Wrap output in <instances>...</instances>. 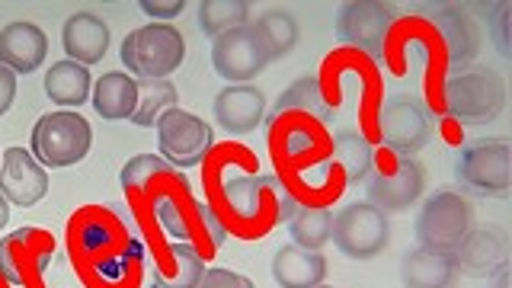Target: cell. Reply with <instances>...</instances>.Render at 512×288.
Wrapping results in <instances>:
<instances>
[{"instance_id":"obj_1","label":"cell","mask_w":512,"mask_h":288,"mask_svg":"<svg viewBox=\"0 0 512 288\" xmlns=\"http://www.w3.org/2000/svg\"><path fill=\"white\" fill-rule=\"evenodd\" d=\"M119 58L128 68V77L138 80H167L173 71L183 68L186 39L170 23H148L125 36Z\"/></svg>"},{"instance_id":"obj_2","label":"cell","mask_w":512,"mask_h":288,"mask_svg":"<svg viewBox=\"0 0 512 288\" xmlns=\"http://www.w3.org/2000/svg\"><path fill=\"white\" fill-rule=\"evenodd\" d=\"M218 189H221L224 205H228V212L244 224H256L263 218L266 199L276 202V221H288L298 212V199L285 189L282 180H276V176L244 173L234 164H228L218 173Z\"/></svg>"},{"instance_id":"obj_3","label":"cell","mask_w":512,"mask_h":288,"mask_svg":"<svg viewBox=\"0 0 512 288\" xmlns=\"http://www.w3.org/2000/svg\"><path fill=\"white\" fill-rule=\"evenodd\" d=\"M93 128L90 122L74 109L45 112V116L32 125L29 135V154L39 160L45 170H64L80 164L90 154Z\"/></svg>"},{"instance_id":"obj_4","label":"cell","mask_w":512,"mask_h":288,"mask_svg":"<svg viewBox=\"0 0 512 288\" xmlns=\"http://www.w3.org/2000/svg\"><path fill=\"white\" fill-rule=\"evenodd\" d=\"M445 109L461 125H487L506 109V80L490 68H468L445 80Z\"/></svg>"},{"instance_id":"obj_5","label":"cell","mask_w":512,"mask_h":288,"mask_svg":"<svg viewBox=\"0 0 512 288\" xmlns=\"http://www.w3.org/2000/svg\"><path fill=\"white\" fill-rule=\"evenodd\" d=\"M413 231L420 247L455 253L464 244V237L474 231V205L455 189H439L416 212Z\"/></svg>"},{"instance_id":"obj_6","label":"cell","mask_w":512,"mask_h":288,"mask_svg":"<svg viewBox=\"0 0 512 288\" xmlns=\"http://www.w3.org/2000/svg\"><path fill=\"white\" fill-rule=\"evenodd\" d=\"M512 148L506 138H484L461 148L455 157V180L461 189L484 199H509L512 192Z\"/></svg>"},{"instance_id":"obj_7","label":"cell","mask_w":512,"mask_h":288,"mask_svg":"<svg viewBox=\"0 0 512 288\" xmlns=\"http://www.w3.org/2000/svg\"><path fill=\"white\" fill-rule=\"evenodd\" d=\"M330 240L346 260H375L391 244V221L368 202H349L333 212Z\"/></svg>"},{"instance_id":"obj_8","label":"cell","mask_w":512,"mask_h":288,"mask_svg":"<svg viewBox=\"0 0 512 288\" xmlns=\"http://www.w3.org/2000/svg\"><path fill=\"white\" fill-rule=\"evenodd\" d=\"M154 128H157L160 157H164L167 164H173L176 170L199 167L215 148V132L208 128V122L180 106L167 109Z\"/></svg>"},{"instance_id":"obj_9","label":"cell","mask_w":512,"mask_h":288,"mask_svg":"<svg viewBox=\"0 0 512 288\" xmlns=\"http://www.w3.org/2000/svg\"><path fill=\"white\" fill-rule=\"evenodd\" d=\"M378 135L384 141V148H391L397 157H416L432 135L426 106L407 93L388 96L384 106L378 109Z\"/></svg>"},{"instance_id":"obj_10","label":"cell","mask_w":512,"mask_h":288,"mask_svg":"<svg viewBox=\"0 0 512 288\" xmlns=\"http://www.w3.org/2000/svg\"><path fill=\"white\" fill-rule=\"evenodd\" d=\"M55 256V240L42 228H16L0 237V276L10 285H29L45 276Z\"/></svg>"},{"instance_id":"obj_11","label":"cell","mask_w":512,"mask_h":288,"mask_svg":"<svg viewBox=\"0 0 512 288\" xmlns=\"http://www.w3.org/2000/svg\"><path fill=\"white\" fill-rule=\"evenodd\" d=\"M394 16V7L381 4V0H346L336 10V36L378 58L384 52V42H388Z\"/></svg>"},{"instance_id":"obj_12","label":"cell","mask_w":512,"mask_h":288,"mask_svg":"<svg viewBox=\"0 0 512 288\" xmlns=\"http://www.w3.org/2000/svg\"><path fill=\"white\" fill-rule=\"evenodd\" d=\"M365 202L378 208L384 215L394 212H407L410 205L420 202L423 189H426V170L416 157H397L394 170H372L365 180Z\"/></svg>"},{"instance_id":"obj_13","label":"cell","mask_w":512,"mask_h":288,"mask_svg":"<svg viewBox=\"0 0 512 288\" xmlns=\"http://www.w3.org/2000/svg\"><path fill=\"white\" fill-rule=\"evenodd\" d=\"M269 64V55L253 32V26H240L218 36L212 42V68L221 80L228 84H250L256 80Z\"/></svg>"},{"instance_id":"obj_14","label":"cell","mask_w":512,"mask_h":288,"mask_svg":"<svg viewBox=\"0 0 512 288\" xmlns=\"http://www.w3.org/2000/svg\"><path fill=\"white\" fill-rule=\"evenodd\" d=\"M0 192L10 205H36L48 192V170L26 148H7L0 154Z\"/></svg>"},{"instance_id":"obj_15","label":"cell","mask_w":512,"mask_h":288,"mask_svg":"<svg viewBox=\"0 0 512 288\" xmlns=\"http://www.w3.org/2000/svg\"><path fill=\"white\" fill-rule=\"evenodd\" d=\"M506 256H509V237L500 224H484V228H474L464 244L455 250V263L458 272L464 276H493V272L506 269Z\"/></svg>"},{"instance_id":"obj_16","label":"cell","mask_w":512,"mask_h":288,"mask_svg":"<svg viewBox=\"0 0 512 288\" xmlns=\"http://www.w3.org/2000/svg\"><path fill=\"white\" fill-rule=\"evenodd\" d=\"M212 112L228 135H250L266 119V96L253 84H231L215 96Z\"/></svg>"},{"instance_id":"obj_17","label":"cell","mask_w":512,"mask_h":288,"mask_svg":"<svg viewBox=\"0 0 512 288\" xmlns=\"http://www.w3.org/2000/svg\"><path fill=\"white\" fill-rule=\"evenodd\" d=\"M45 55H48V36L36 23L16 20L0 29V64L10 68L13 74L39 71Z\"/></svg>"},{"instance_id":"obj_18","label":"cell","mask_w":512,"mask_h":288,"mask_svg":"<svg viewBox=\"0 0 512 288\" xmlns=\"http://www.w3.org/2000/svg\"><path fill=\"white\" fill-rule=\"evenodd\" d=\"M426 16L442 29V39L448 48V64L458 71H468L471 61L480 55V29L468 13L458 7H439L426 10Z\"/></svg>"},{"instance_id":"obj_19","label":"cell","mask_w":512,"mask_h":288,"mask_svg":"<svg viewBox=\"0 0 512 288\" xmlns=\"http://www.w3.org/2000/svg\"><path fill=\"white\" fill-rule=\"evenodd\" d=\"M61 45L68 61H77L90 68V64L103 61L109 52V26L96 13H74L61 29Z\"/></svg>"},{"instance_id":"obj_20","label":"cell","mask_w":512,"mask_h":288,"mask_svg":"<svg viewBox=\"0 0 512 288\" xmlns=\"http://www.w3.org/2000/svg\"><path fill=\"white\" fill-rule=\"evenodd\" d=\"M400 282H404V288H455V253H439L426 247L404 253V260H400Z\"/></svg>"},{"instance_id":"obj_21","label":"cell","mask_w":512,"mask_h":288,"mask_svg":"<svg viewBox=\"0 0 512 288\" xmlns=\"http://www.w3.org/2000/svg\"><path fill=\"white\" fill-rule=\"evenodd\" d=\"M272 279L282 288H317L327 279V260L320 250L285 244L272 256Z\"/></svg>"},{"instance_id":"obj_22","label":"cell","mask_w":512,"mask_h":288,"mask_svg":"<svg viewBox=\"0 0 512 288\" xmlns=\"http://www.w3.org/2000/svg\"><path fill=\"white\" fill-rule=\"evenodd\" d=\"M90 100H93L96 116L106 119V122L132 119L135 103H138V80L122 74V71H109L100 80H93Z\"/></svg>"},{"instance_id":"obj_23","label":"cell","mask_w":512,"mask_h":288,"mask_svg":"<svg viewBox=\"0 0 512 288\" xmlns=\"http://www.w3.org/2000/svg\"><path fill=\"white\" fill-rule=\"evenodd\" d=\"M292 112H301V116H308V119H314L320 125L333 122V109H330L324 90H320V80L314 74L298 77L285 93H279L276 109H272L269 122H279L282 116H292Z\"/></svg>"},{"instance_id":"obj_24","label":"cell","mask_w":512,"mask_h":288,"mask_svg":"<svg viewBox=\"0 0 512 288\" xmlns=\"http://www.w3.org/2000/svg\"><path fill=\"white\" fill-rule=\"evenodd\" d=\"M93 93V77L84 64L77 61H58L48 68L45 74V96L52 100L55 106H64V109H77L90 100Z\"/></svg>"},{"instance_id":"obj_25","label":"cell","mask_w":512,"mask_h":288,"mask_svg":"<svg viewBox=\"0 0 512 288\" xmlns=\"http://www.w3.org/2000/svg\"><path fill=\"white\" fill-rule=\"evenodd\" d=\"M167 260H170V272L160 266L151 269L154 288H199V282L205 276V260L196 247L173 240L167 247Z\"/></svg>"},{"instance_id":"obj_26","label":"cell","mask_w":512,"mask_h":288,"mask_svg":"<svg viewBox=\"0 0 512 288\" xmlns=\"http://www.w3.org/2000/svg\"><path fill=\"white\" fill-rule=\"evenodd\" d=\"M336 164L343 167L346 183H362L368 180V173L375 170V148L362 132H352V128H343V132L333 135V157Z\"/></svg>"},{"instance_id":"obj_27","label":"cell","mask_w":512,"mask_h":288,"mask_svg":"<svg viewBox=\"0 0 512 288\" xmlns=\"http://www.w3.org/2000/svg\"><path fill=\"white\" fill-rule=\"evenodd\" d=\"M253 32L260 36L269 61L285 58L298 45V20L288 10H263L256 16Z\"/></svg>"},{"instance_id":"obj_28","label":"cell","mask_w":512,"mask_h":288,"mask_svg":"<svg viewBox=\"0 0 512 288\" xmlns=\"http://www.w3.org/2000/svg\"><path fill=\"white\" fill-rule=\"evenodd\" d=\"M330 228H333V208L327 205H298V212L288 218V237L295 247L304 250H320L330 244Z\"/></svg>"},{"instance_id":"obj_29","label":"cell","mask_w":512,"mask_h":288,"mask_svg":"<svg viewBox=\"0 0 512 288\" xmlns=\"http://www.w3.org/2000/svg\"><path fill=\"white\" fill-rule=\"evenodd\" d=\"M173 106H180V93H176L170 80H138V103H135V112L128 122L151 128Z\"/></svg>"},{"instance_id":"obj_30","label":"cell","mask_w":512,"mask_h":288,"mask_svg":"<svg viewBox=\"0 0 512 288\" xmlns=\"http://www.w3.org/2000/svg\"><path fill=\"white\" fill-rule=\"evenodd\" d=\"M247 20H250L247 0H202L199 4V29L212 39L247 26Z\"/></svg>"},{"instance_id":"obj_31","label":"cell","mask_w":512,"mask_h":288,"mask_svg":"<svg viewBox=\"0 0 512 288\" xmlns=\"http://www.w3.org/2000/svg\"><path fill=\"white\" fill-rule=\"evenodd\" d=\"M189 212H192V202H189ZM189 212L176 196H167V192H164V196H154V215L160 221V228H164L170 237L180 240V244H192V237H196V228H192Z\"/></svg>"},{"instance_id":"obj_32","label":"cell","mask_w":512,"mask_h":288,"mask_svg":"<svg viewBox=\"0 0 512 288\" xmlns=\"http://www.w3.org/2000/svg\"><path fill=\"white\" fill-rule=\"evenodd\" d=\"M170 173H176V167L167 164L164 157H157V154H138V157H132L122 167L119 180H122L125 192H144L154 176H170Z\"/></svg>"},{"instance_id":"obj_33","label":"cell","mask_w":512,"mask_h":288,"mask_svg":"<svg viewBox=\"0 0 512 288\" xmlns=\"http://www.w3.org/2000/svg\"><path fill=\"white\" fill-rule=\"evenodd\" d=\"M199 288H256V285L247 276H240V272H231L224 266H212V269H205Z\"/></svg>"},{"instance_id":"obj_34","label":"cell","mask_w":512,"mask_h":288,"mask_svg":"<svg viewBox=\"0 0 512 288\" xmlns=\"http://www.w3.org/2000/svg\"><path fill=\"white\" fill-rule=\"evenodd\" d=\"M138 7L144 16H151L154 23L160 20H173L186 10V0H138Z\"/></svg>"},{"instance_id":"obj_35","label":"cell","mask_w":512,"mask_h":288,"mask_svg":"<svg viewBox=\"0 0 512 288\" xmlns=\"http://www.w3.org/2000/svg\"><path fill=\"white\" fill-rule=\"evenodd\" d=\"M490 36L496 42V48H500V55L509 58L512 48H509V4H496V13H493V23H490Z\"/></svg>"},{"instance_id":"obj_36","label":"cell","mask_w":512,"mask_h":288,"mask_svg":"<svg viewBox=\"0 0 512 288\" xmlns=\"http://www.w3.org/2000/svg\"><path fill=\"white\" fill-rule=\"evenodd\" d=\"M13 100H16V74L0 64V116H7Z\"/></svg>"},{"instance_id":"obj_37","label":"cell","mask_w":512,"mask_h":288,"mask_svg":"<svg viewBox=\"0 0 512 288\" xmlns=\"http://www.w3.org/2000/svg\"><path fill=\"white\" fill-rule=\"evenodd\" d=\"M7 221H10V202H7L4 192H0V231L7 228Z\"/></svg>"},{"instance_id":"obj_38","label":"cell","mask_w":512,"mask_h":288,"mask_svg":"<svg viewBox=\"0 0 512 288\" xmlns=\"http://www.w3.org/2000/svg\"><path fill=\"white\" fill-rule=\"evenodd\" d=\"M317 288H330V285H317Z\"/></svg>"}]
</instances>
